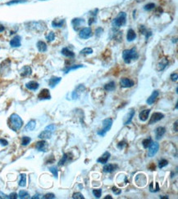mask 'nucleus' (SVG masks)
I'll return each mask as SVG.
<instances>
[{"label":"nucleus","instance_id":"1","mask_svg":"<svg viewBox=\"0 0 178 199\" xmlns=\"http://www.w3.org/2000/svg\"><path fill=\"white\" fill-rule=\"evenodd\" d=\"M23 125V121L17 113H12L8 119V127L14 131H18Z\"/></svg>","mask_w":178,"mask_h":199},{"label":"nucleus","instance_id":"2","mask_svg":"<svg viewBox=\"0 0 178 199\" xmlns=\"http://www.w3.org/2000/svg\"><path fill=\"white\" fill-rule=\"evenodd\" d=\"M138 57H139V55L135 48L129 50H125L122 52V58L126 64H130L131 61H136L138 59Z\"/></svg>","mask_w":178,"mask_h":199},{"label":"nucleus","instance_id":"3","mask_svg":"<svg viewBox=\"0 0 178 199\" xmlns=\"http://www.w3.org/2000/svg\"><path fill=\"white\" fill-rule=\"evenodd\" d=\"M56 127L53 125V124H50L49 126H47L45 127L44 131H43L39 135L38 137L39 139H42V140H45V139H49L52 136V134L53 133V131H55Z\"/></svg>","mask_w":178,"mask_h":199},{"label":"nucleus","instance_id":"4","mask_svg":"<svg viewBox=\"0 0 178 199\" xmlns=\"http://www.w3.org/2000/svg\"><path fill=\"white\" fill-rule=\"evenodd\" d=\"M112 125V118H106L103 121V129L98 131L97 134L100 136H104L106 133L110 131Z\"/></svg>","mask_w":178,"mask_h":199},{"label":"nucleus","instance_id":"5","mask_svg":"<svg viewBox=\"0 0 178 199\" xmlns=\"http://www.w3.org/2000/svg\"><path fill=\"white\" fill-rule=\"evenodd\" d=\"M126 14L125 12H120V14L112 21V25L116 27H121L126 24Z\"/></svg>","mask_w":178,"mask_h":199},{"label":"nucleus","instance_id":"6","mask_svg":"<svg viewBox=\"0 0 178 199\" xmlns=\"http://www.w3.org/2000/svg\"><path fill=\"white\" fill-rule=\"evenodd\" d=\"M159 149V144L158 142H152L149 147V151H148V156L152 158L156 154Z\"/></svg>","mask_w":178,"mask_h":199},{"label":"nucleus","instance_id":"7","mask_svg":"<svg viewBox=\"0 0 178 199\" xmlns=\"http://www.w3.org/2000/svg\"><path fill=\"white\" fill-rule=\"evenodd\" d=\"M135 113H136V111L133 109H131L128 113H126V115L123 118V124L124 125H128L131 123V120H132L133 117L135 116Z\"/></svg>","mask_w":178,"mask_h":199},{"label":"nucleus","instance_id":"8","mask_svg":"<svg viewBox=\"0 0 178 199\" xmlns=\"http://www.w3.org/2000/svg\"><path fill=\"white\" fill-rule=\"evenodd\" d=\"M79 36L80 38H83V39H87V38H90L92 36V30L90 28H84L80 31L79 33Z\"/></svg>","mask_w":178,"mask_h":199},{"label":"nucleus","instance_id":"9","mask_svg":"<svg viewBox=\"0 0 178 199\" xmlns=\"http://www.w3.org/2000/svg\"><path fill=\"white\" fill-rule=\"evenodd\" d=\"M164 118V115L163 113H154L152 114V116L150 118V120L149 122V124L151 125V124H154L155 123H157L158 121L162 120Z\"/></svg>","mask_w":178,"mask_h":199},{"label":"nucleus","instance_id":"10","mask_svg":"<svg viewBox=\"0 0 178 199\" xmlns=\"http://www.w3.org/2000/svg\"><path fill=\"white\" fill-rule=\"evenodd\" d=\"M35 148L38 151L40 152H46L48 149V143L45 141H39L36 143Z\"/></svg>","mask_w":178,"mask_h":199},{"label":"nucleus","instance_id":"11","mask_svg":"<svg viewBox=\"0 0 178 199\" xmlns=\"http://www.w3.org/2000/svg\"><path fill=\"white\" fill-rule=\"evenodd\" d=\"M120 85H121V87H124V88L131 87L134 86V82H133L132 80H131V79L124 78V79H121V81H120Z\"/></svg>","mask_w":178,"mask_h":199},{"label":"nucleus","instance_id":"12","mask_svg":"<svg viewBox=\"0 0 178 199\" xmlns=\"http://www.w3.org/2000/svg\"><path fill=\"white\" fill-rule=\"evenodd\" d=\"M165 132H166V129H165V127H158L156 128V130H155V138H156V140L158 141H159L161 140L163 136L165 134Z\"/></svg>","mask_w":178,"mask_h":199},{"label":"nucleus","instance_id":"13","mask_svg":"<svg viewBox=\"0 0 178 199\" xmlns=\"http://www.w3.org/2000/svg\"><path fill=\"white\" fill-rule=\"evenodd\" d=\"M38 98L39 100H50L51 99V95L48 89H43L39 94L38 95Z\"/></svg>","mask_w":178,"mask_h":199},{"label":"nucleus","instance_id":"14","mask_svg":"<svg viewBox=\"0 0 178 199\" xmlns=\"http://www.w3.org/2000/svg\"><path fill=\"white\" fill-rule=\"evenodd\" d=\"M118 168V166L116 164H105L103 171L105 173H112Z\"/></svg>","mask_w":178,"mask_h":199},{"label":"nucleus","instance_id":"15","mask_svg":"<svg viewBox=\"0 0 178 199\" xmlns=\"http://www.w3.org/2000/svg\"><path fill=\"white\" fill-rule=\"evenodd\" d=\"M110 156H111V154L109 152H105L100 158H98L97 159V162L101 163V164H106L108 162V159L110 158Z\"/></svg>","mask_w":178,"mask_h":199},{"label":"nucleus","instance_id":"16","mask_svg":"<svg viewBox=\"0 0 178 199\" xmlns=\"http://www.w3.org/2000/svg\"><path fill=\"white\" fill-rule=\"evenodd\" d=\"M158 91H154L153 92V93L151 94V96L148 98V100H147V104L148 105H153V104L154 103V101L156 100V99H157V97L158 96Z\"/></svg>","mask_w":178,"mask_h":199},{"label":"nucleus","instance_id":"17","mask_svg":"<svg viewBox=\"0 0 178 199\" xmlns=\"http://www.w3.org/2000/svg\"><path fill=\"white\" fill-rule=\"evenodd\" d=\"M10 45L12 48H18L21 46V37L20 36H15L10 41Z\"/></svg>","mask_w":178,"mask_h":199},{"label":"nucleus","instance_id":"18","mask_svg":"<svg viewBox=\"0 0 178 199\" xmlns=\"http://www.w3.org/2000/svg\"><path fill=\"white\" fill-rule=\"evenodd\" d=\"M83 90H85V87L83 86L82 84H80V85H79V86L77 87V89L75 90L73 92V93H72V99L73 100L77 99V98L79 97V96H80V93Z\"/></svg>","mask_w":178,"mask_h":199},{"label":"nucleus","instance_id":"19","mask_svg":"<svg viewBox=\"0 0 178 199\" xmlns=\"http://www.w3.org/2000/svg\"><path fill=\"white\" fill-rule=\"evenodd\" d=\"M31 72H32V69L30 67V66H24L22 69H21V76H22V77H26V76H29L31 74Z\"/></svg>","mask_w":178,"mask_h":199},{"label":"nucleus","instance_id":"20","mask_svg":"<svg viewBox=\"0 0 178 199\" xmlns=\"http://www.w3.org/2000/svg\"><path fill=\"white\" fill-rule=\"evenodd\" d=\"M150 110H144L143 111H141L139 114V118H140V119L142 122H145V121L148 119V118H149V115H150Z\"/></svg>","mask_w":178,"mask_h":199},{"label":"nucleus","instance_id":"21","mask_svg":"<svg viewBox=\"0 0 178 199\" xmlns=\"http://www.w3.org/2000/svg\"><path fill=\"white\" fill-rule=\"evenodd\" d=\"M61 82V78L59 77H52L51 79H49V85L52 88H53L54 87L58 85L59 82Z\"/></svg>","mask_w":178,"mask_h":199},{"label":"nucleus","instance_id":"22","mask_svg":"<svg viewBox=\"0 0 178 199\" xmlns=\"http://www.w3.org/2000/svg\"><path fill=\"white\" fill-rule=\"evenodd\" d=\"M26 88H28L29 90H33V91H35L39 88V83L38 82H35V81H31V82H27L26 84Z\"/></svg>","mask_w":178,"mask_h":199},{"label":"nucleus","instance_id":"23","mask_svg":"<svg viewBox=\"0 0 178 199\" xmlns=\"http://www.w3.org/2000/svg\"><path fill=\"white\" fill-rule=\"evenodd\" d=\"M85 23V21L83 20V19H80V18H75V19H73L72 20V21H71V24H72V25L74 26V29L77 30V28L80 26V25L81 24H84Z\"/></svg>","mask_w":178,"mask_h":199},{"label":"nucleus","instance_id":"24","mask_svg":"<svg viewBox=\"0 0 178 199\" xmlns=\"http://www.w3.org/2000/svg\"><path fill=\"white\" fill-rule=\"evenodd\" d=\"M136 38V34L135 33V31L133 30L132 29H130L129 30L127 31V35H126L127 41L132 42Z\"/></svg>","mask_w":178,"mask_h":199},{"label":"nucleus","instance_id":"25","mask_svg":"<svg viewBox=\"0 0 178 199\" xmlns=\"http://www.w3.org/2000/svg\"><path fill=\"white\" fill-rule=\"evenodd\" d=\"M62 54L63 56H65L66 57H69V58H73L75 56V54H74L73 52H71V50H69L68 48H64L62 50Z\"/></svg>","mask_w":178,"mask_h":199},{"label":"nucleus","instance_id":"26","mask_svg":"<svg viewBox=\"0 0 178 199\" xmlns=\"http://www.w3.org/2000/svg\"><path fill=\"white\" fill-rule=\"evenodd\" d=\"M168 61L167 60L166 58H163L162 59V61H160V63L158 64V70H160V71H162V70H163L167 66H168Z\"/></svg>","mask_w":178,"mask_h":199},{"label":"nucleus","instance_id":"27","mask_svg":"<svg viewBox=\"0 0 178 199\" xmlns=\"http://www.w3.org/2000/svg\"><path fill=\"white\" fill-rule=\"evenodd\" d=\"M37 48L40 52H44L47 51V45L44 42L39 41L37 43Z\"/></svg>","mask_w":178,"mask_h":199},{"label":"nucleus","instance_id":"28","mask_svg":"<svg viewBox=\"0 0 178 199\" xmlns=\"http://www.w3.org/2000/svg\"><path fill=\"white\" fill-rule=\"evenodd\" d=\"M26 175L25 173H22L20 175V180H19V186L21 187H26Z\"/></svg>","mask_w":178,"mask_h":199},{"label":"nucleus","instance_id":"29","mask_svg":"<svg viewBox=\"0 0 178 199\" xmlns=\"http://www.w3.org/2000/svg\"><path fill=\"white\" fill-rule=\"evenodd\" d=\"M35 125H36L35 121L31 120L28 123L26 124V126L25 127V131H33L35 128Z\"/></svg>","mask_w":178,"mask_h":199},{"label":"nucleus","instance_id":"30","mask_svg":"<svg viewBox=\"0 0 178 199\" xmlns=\"http://www.w3.org/2000/svg\"><path fill=\"white\" fill-rule=\"evenodd\" d=\"M115 88H116L115 82H112H112L107 83V84L104 86V90L108 91V92H112L113 90H115Z\"/></svg>","mask_w":178,"mask_h":199},{"label":"nucleus","instance_id":"31","mask_svg":"<svg viewBox=\"0 0 178 199\" xmlns=\"http://www.w3.org/2000/svg\"><path fill=\"white\" fill-rule=\"evenodd\" d=\"M140 32H141V34H142V35H145V38H146V39H148V38H150V36L152 35V33H151L150 31H148V30H146L145 28L144 27L143 25H140Z\"/></svg>","mask_w":178,"mask_h":199},{"label":"nucleus","instance_id":"32","mask_svg":"<svg viewBox=\"0 0 178 199\" xmlns=\"http://www.w3.org/2000/svg\"><path fill=\"white\" fill-rule=\"evenodd\" d=\"M69 157H70V154H64L62 159H61L59 161V162H58V166H63V165L66 163V162L69 161V160H70V159H69Z\"/></svg>","mask_w":178,"mask_h":199},{"label":"nucleus","instance_id":"33","mask_svg":"<svg viewBox=\"0 0 178 199\" xmlns=\"http://www.w3.org/2000/svg\"><path fill=\"white\" fill-rule=\"evenodd\" d=\"M152 142H153L152 139L150 137H149L147 138V139H144V140L142 141V145H143V147L144 148V149H148V148L150 147V144H152Z\"/></svg>","mask_w":178,"mask_h":199},{"label":"nucleus","instance_id":"34","mask_svg":"<svg viewBox=\"0 0 178 199\" xmlns=\"http://www.w3.org/2000/svg\"><path fill=\"white\" fill-rule=\"evenodd\" d=\"M18 198H30V194L25 190H21L18 193Z\"/></svg>","mask_w":178,"mask_h":199},{"label":"nucleus","instance_id":"35","mask_svg":"<svg viewBox=\"0 0 178 199\" xmlns=\"http://www.w3.org/2000/svg\"><path fill=\"white\" fill-rule=\"evenodd\" d=\"M82 67H84V65H72V66H70V67H68L67 69H65V73H66V74H67V73L70 72L71 70H74V69H80V68H82Z\"/></svg>","mask_w":178,"mask_h":199},{"label":"nucleus","instance_id":"36","mask_svg":"<svg viewBox=\"0 0 178 199\" xmlns=\"http://www.w3.org/2000/svg\"><path fill=\"white\" fill-rule=\"evenodd\" d=\"M168 165V160H166V159L163 158V159H161L160 161L158 162V168L159 169L163 168L165 167H167Z\"/></svg>","mask_w":178,"mask_h":199},{"label":"nucleus","instance_id":"37","mask_svg":"<svg viewBox=\"0 0 178 199\" xmlns=\"http://www.w3.org/2000/svg\"><path fill=\"white\" fill-rule=\"evenodd\" d=\"M92 53H93V49L90 48H85L80 51L81 55H89V54H92Z\"/></svg>","mask_w":178,"mask_h":199},{"label":"nucleus","instance_id":"38","mask_svg":"<svg viewBox=\"0 0 178 199\" xmlns=\"http://www.w3.org/2000/svg\"><path fill=\"white\" fill-rule=\"evenodd\" d=\"M64 22H65V21L64 20H61L60 21H53L52 22V25L53 26V27H62L63 25V24H64Z\"/></svg>","mask_w":178,"mask_h":199},{"label":"nucleus","instance_id":"39","mask_svg":"<svg viewBox=\"0 0 178 199\" xmlns=\"http://www.w3.org/2000/svg\"><path fill=\"white\" fill-rule=\"evenodd\" d=\"M31 141V139L28 136H23L22 137V140H21V144L23 146H26L30 144V142Z\"/></svg>","mask_w":178,"mask_h":199},{"label":"nucleus","instance_id":"40","mask_svg":"<svg viewBox=\"0 0 178 199\" xmlns=\"http://www.w3.org/2000/svg\"><path fill=\"white\" fill-rule=\"evenodd\" d=\"M49 171L52 172L53 175V176L55 178H58V170L56 167H49Z\"/></svg>","mask_w":178,"mask_h":199},{"label":"nucleus","instance_id":"41","mask_svg":"<svg viewBox=\"0 0 178 199\" xmlns=\"http://www.w3.org/2000/svg\"><path fill=\"white\" fill-rule=\"evenodd\" d=\"M93 194H94V196L96 198H99L102 194V189H94L93 190Z\"/></svg>","mask_w":178,"mask_h":199},{"label":"nucleus","instance_id":"42","mask_svg":"<svg viewBox=\"0 0 178 199\" xmlns=\"http://www.w3.org/2000/svg\"><path fill=\"white\" fill-rule=\"evenodd\" d=\"M46 38H47V40L49 42H52L54 38H55V35H54V33L53 32H49V35L46 36Z\"/></svg>","mask_w":178,"mask_h":199},{"label":"nucleus","instance_id":"43","mask_svg":"<svg viewBox=\"0 0 178 199\" xmlns=\"http://www.w3.org/2000/svg\"><path fill=\"white\" fill-rule=\"evenodd\" d=\"M72 198L76 199H84V196L82 195V193H73V196H72Z\"/></svg>","mask_w":178,"mask_h":199},{"label":"nucleus","instance_id":"44","mask_svg":"<svg viewBox=\"0 0 178 199\" xmlns=\"http://www.w3.org/2000/svg\"><path fill=\"white\" fill-rule=\"evenodd\" d=\"M127 144H126V141H122L121 142H119L118 144H117V148H118L119 149H124V148L126 147Z\"/></svg>","mask_w":178,"mask_h":199},{"label":"nucleus","instance_id":"45","mask_svg":"<svg viewBox=\"0 0 178 199\" xmlns=\"http://www.w3.org/2000/svg\"><path fill=\"white\" fill-rule=\"evenodd\" d=\"M154 7H155V5H154V4H146L145 6H144V10H146V11L153 10Z\"/></svg>","mask_w":178,"mask_h":199},{"label":"nucleus","instance_id":"46","mask_svg":"<svg viewBox=\"0 0 178 199\" xmlns=\"http://www.w3.org/2000/svg\"><path fill=\"white\" fill-rule=\"evenodd\" d=\"M44 199H53L55 198V195L53 193H47L44 196H43Z\"/></svg>","mask_w":178,"mask_h":199},{"label":"nucleus","instance_id":"47","mask_svg":"<svg viewBox=\"0 0 178 199\" xmlns=\"http://www.w3.org/2000/svg\"><path fill=\"white\" fill-rule=\"evenodd\" d=\"M112 191L115 193L116 195H119V194H121V193H122V189H117V187H112Z\"/></svg>","mask_w":178,"mask_h":199},{"label":"nucleus","instance_id":"48","mask_svg":"<svg viewBox=\"0 0 178 199\" xmlns=\"http://www.w3.org/2000/svg\"><path fill=\"white\" fill-rule=\"evenodd\" d=\"M24 2H26V0H13V1L8 2L7 4V5H12V4H20V3H24Z\"/></svg>","mask_w":178,"mask_h":199},{"label":"nucleus","instance_id":"49","mask_svg":"<svg viewBox=\"0 0 178 199\" xmlns=\"http://www.w3.org/2000/svg\"><path fill=\"white\" fill-rule=\"evenodd\" d=\"M0 144L2 146H7V144H8V142L5 139H0Z\"/></svg>","mask_w":178,"mask_h":199},{"label":"nucleus","instance_id":"50","mask_svg":"<svg viewBox=\"0 0 178 199\" xmlns=\"http://www.w3.org/2000/svg\"><path fill=\"white\" fill-rule=\"evenodd\" d=\"M8 198H11V199L18 198V194H17L16 193H12L10 195L8 196Z\"/></svg>","mask_w":178,"mask_h":199},{"label":"nucleus","instance_id":"51","mask_svg":"<svg viewBox=\"0 0 178 199\" xmlns=\"http://www.w3.org/2000/svg\"><path fill=\"white\" fill-rule=\"evenodd\" d=\"M178 79V75L177 73H175V74H172L171 75V79L172 81H177Z\"/></svg>","mask_w":178,"mask_h":199},{"label":"nucleus","instance_id":"52","mask_svg":"<svg viewBox=\"0 0 178 199\" xmlns=\"http://www.w3.org/2000/svg\"><path fill=\"white\" fill-rule=\"evenodd\" d=\"M103 31L104 30H103V29H102V28H98V29L96 30V36H97V37H99Z\"/></svg>","mask_w":178,"mask_h":199},{"label":"nucleus","instance_id":"53","mask_svg":"<svg viewBox=\"0 0 178 199\" xmlns=\"http://www.w3.org/2000/svg\"><path fill=\"white\" fill-rule=\"evenodd\" d=\"M4 198H8V196H7L6 194H4V193L0 191V199H4Z\"/></svg>","mask_w":178,"mask_h":199},{"label":"nucleus","instance_id":"54","mask_svg":"<svg viewBox=\"0 0 178 199\" xmlns=\"http://www.w3.org/2000/svg\"><path fill=\"white\" fill-rule=\"evenodd\" d=\"M173 128H174V131L176 132H177V121L175 122L174 125H173Z\"/></svg>","mask_w":178,"mask_h":199},{"label":"nucleus","instance_id":"55","mask_svg":"<svg viewBox=\"0 0 178 199\" xmlns=\"http://www.w3.org/2000/svg\"><path fill=\"white\" fill-rule=\"evenodd\" d=\"M150 169L151 170V171H154V169H155V166H154V164H152V166H151V167H150Z\"/></svg>","mask_w":178,"mask_h":199},{"label":"nucleus","instance_id":"56","mask_svg":"<svg viewBox=\"0 0 178 199\" xmlns=\"http://www.w3.org/2000/svg\"><path fill=\"white\" fill-rule=\"evenodd\" d=\"M159 198H160L161 199H168V196H160Z\"/></svg>","mask_w":178,"mask_h":199},{"label":"nucleus","instance_id":"57","mask_svg":"<svg viewBox=\"0 0 178 199\" xmlns=\"http://www.w3.org/2000/svg\"><path fill=\"white\" fill-rule=\"evenodd\" d=\"M108 198L112 199V196H110V195H108L107 197H105V198H104V199H108Z\"/></svg>","mask_w":178,"mask_h":199},{"label":"nucleus","instance_id":"58","mask_svg":"<svg viewBox=\"0 0 178 199\" xmlns=\"http://www.w3.org/2000/svg\"><path fill=\"white\" fill-rule=\"evenodd\" d=\"M4 30V27L3 25H0V32H2V31Z\"/></svg>","mask_w":178,"mask_h":199},{"label":"nucleus","instance_id":"59","mask_svg":"<svg viewBox=\"0 0 178 199\" xmlns=\"http://www.w3.org/2000/svg\"><path fill=\"white\" fill-rule=\"evenodd\" d=\"M39 198L38 195H35V197H33V198Z\"/></svg>","mask_w":178,"mask_h":199}]
</instances>
